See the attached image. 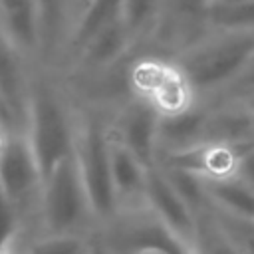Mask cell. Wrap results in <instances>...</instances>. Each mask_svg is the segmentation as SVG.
Segmentation results:
<instances>
[{"mask_svg":"<svg viewBox=\"0 0 254 254\" xmlns=\"http://www.w3.org/2000/svg\"><path fill=\"white\" fill-rule=\"evenodd\" d=\"M75 105V95L62 71L40 64L32 67L24 131L44 179L73 153Z\"/></svg>","mask_w":254,"mask_h":254,"instance_id":"cell-1","label":"cell"},{"mask_svg":"<svg viewBox=\"0 0 254 254\" xmlns=\"http://www.w3.org/2000/svg\"><path fill=\"white\" fill-rule=\"evenodd\" d=\"M196 101L206 103L222 95L254 60V32L210 30L175 58Z\"/></svg>","mask_w":254,"mask_h":254,"instance_id":"cell-2","label":"cell"},{"mask_svg":"<svg viewBox=\"0 0 254 254\" xmlns=\"http://www.w3.org/2000/svg\"><path fill=\"white\" fill-rule=\"evenodd\" d=\"M75 143L77 161L97 226L117 212V196L111 179V107L75 99Z\"/></svg>","mask_w":254,"mask_h":254,"instance_id":"cell-3","label":"cell"},{"mask_svg":"<svg viewBox=\"0 0 254 254\" xmlns=\"http://www.w3.org/2000/svg\"><path fill=\"white\" fill-rule=\"evenodd\" d=\"M93 238L99 254H196L147 204L119 208Z\"/></svg>","mask_w":254,"mask_h":254,"instance_id":"cell-4","label":"cell"},{"mask_svg":"<svg viewBox=\"0 0 254 254\" xmlns=\"http://www.w3.org/2000/svg\"><path fill=\"white\" fill-rule=\"evenodd\" d=\"M95 228L97 220L71 153L44 179L38 232L93 234Z\"/></svg>","mask_w":254,"mask_h":254,"instance_id":"cell-5","label":"cell"},{"mask_svg":"<svg viewBox=\"0 0 254 254\" xmlns=\"http://www.w3.org/2000/svg\"><path fill=\"white\" fill-rule=\"evenodd\" d=\"M44 177L24 129L8 127L0 139V190L22 218V234L40 230Z\"/></svg>","mask_w":254,"mask_h":254,"instance_id":"cell-6","label":"cell"},{"mask_svg":"<svg viewBox=\"0 0 254 254\" xmlns=\"http://www.w3.org/2000/svg\"><path fill=\"white\" fill-rule=\"evenodd\" d=\"M161 111L143 97L129 95L111 107V133L147 167L159 161Z\"/></svg>","mask_w":254,"mask_h":254,"instance_id":"cell-7","label":"cell"},{"mask_svg":"<svg viewBox=\"0 0 254 254\" xmlns=\"http://www.w3.org/2000/svg\"><path fill=\"white\" fill-rule=\"evenodd\" d=\"M210 6L212 0H165L149 52L175 58L179 52L198 42L210 32Z\"/></svg>","mask_w":254,"mask_h":254,"instance_id":"cell-8","label":"cell"},{"mask_svg":"<svg viewBox=\"0 0 254 254\" xmlns=\"http://www.w3.org/2000/svg\"><path fill=\"white\" fill-rule=\"evenodd\" d=\"M145 204L159 216V220L167 228H171L187 246L196 252L198 212L179 192L161 165H155L147 171Z\"/></svg>","mask_w":254,"mask_h":254,"instance_id":"cell-9","label":"cell"},{"mask_svg":"<svg viewBox=\"0 0 254 254\" xmlns=\"http://www.w3.org/2000/svg\"><path fill=\"white\" fill-rule=\"evenodd\" d=\"M32 64L0 28V99L14 127L24 129Z\"/></svg>","mask_w":254,"mask_h":254,"instance_id":"cell-10","label":"cell"},{"mask_svg":"<svg viewBox=\"0 0 254 254\" xmlns=\"http://www.w3.org/2000/svg\"><path fill=\"white\" fill-rule=\"evenodd\" d=\"M206 121L208 107L206 103L196 101L194 105L161 115L159 123V157L183 153L200 145H206Z\"/></svg>","mask_w":254,"mask_h":254,"instance_id":"cell-11","label":"cell"},{"mask_svg":"<svg viewBox=\"0 0 254 254\" xmlns=\"http://www.w3.org/2000/svg\"><path fill=\"white\" fill-rule=\"evenodd\" d=\"M0 28L32 64H40L38 0H0Z\"/></svg>","mask_w":254,"mask_h":254,"instance_id":"cell-12","label":"cell"},{"mask_svg":"<svg viewBox=\"0 0 254 254\" xmlns=\"http://www.w3.org/2000/svg\"><path fill=\"white\" fill-rule=\"evenodd\" d=\"M40 10V65L60 69L71 30L69 0H38Z\"/></svg>","mask_w":254,"mask_h":254,"instance_id":"cell-13","label":"cell"},{"mask_svg":"<svg viewBox=\"0 0 254 254\" xmlns=\"http://www.w3.org/2000/svg\"><path fill=\"white\" fill-rule=\"evenodd\" d=\"M113 135V133H111ZM147 167L115 137L111 143V179L117 196V210L145 204Z\"/></svg>","mask_w":254,"mask_h":254,"instance_id":"cell-14","label":"cell"},{"mask_svg":"<svg viewBox=\"0 0 254 254\" xmlns=\"http://www.w3.org/2000/svg\"><path fill=\"white\" fill-rule=\"evenodd\" d=\"M208 206L232 220L254 224V189L236 175L222 179H204Z\"/></svg>","mask_w":254,"mask_h":254,"instance_id":"cell-15","label":"cell"},{"mask_svg":"<svg viewBox=\"0 0 254 254\" xmlns=\"http://www.w3.org/2000/svg\"><path fill=\"white\" fill-rule=\"evenodd\" d=\"M121 2L123 0H89V4L79 12V16L75 18V22L71 26L67 46H65V54H64V60H62V65H60L58 71H62L65 62L87 40H91L97 32H101L109 24L121 20Z\"/></svg>","mask_w":254,"mask_h":254,"instance_id":"cell-16","label":"cell"},{"mask_svg":"<svg viewBox=\"0 0 254 254\" xmlns=\"http://www.w3.org/2000/svg\"><path fill=\"white\" fill-rule=\"evenodd\" d=\"M16 254H99L93 234H20L12 244Z\"/></svg>","mask_w":254,"mask_h":254,"instance_id":"cell-17","label":"cell"},{"mask_svg":"<svg viewBox=\"0 0 254 254\" xmlns=\"http://www.w3.org/2000/svg\"><path fill=\"white\" fill-rule=\"evenodd\" d=\"M165 0H123L121 2V22L129 30L137 50L149 48L161 14H163Z\"/></svg>","mask_w":254,"mask_h":254,"instance_id":"cell-18","label":"cell"},{"mask_svg":"<svg viewBox=\"0 0 254 254\" xmlns=\"http://www.w3.org/2000/svg\"><path fill=\"white\" fill-rule=\"evenodd\" d=\"M208 24L210 30L254 32V0L242 4H212Z\"/></svg>","mask_w":254,"mask_h":254,"instance_id":"cell-19","label":"cell"},{"mask_svg":"<svg viewBox=\"0 0 254 254\" xmlns=\"http://www.w3.org/2000/svg\"><path fill=\"white\" fill-rule=\"evenodd\" d=\"M22 230L24 226L16 206L0 190V246H12L22 234Z\"/></svg>","mask_w":254,"mask_h":254,"instance_id":"cell-20","label":"cell"},{"mask_svg":"<svg viewBox=\"0 0 254 254\" xmlns=\"http://www.w3.org/2000/svg\"><path fill=\"white\" fill-rule=\"evenodd\" d=\"M216 99H242V101L254 103V60L250 62V65L246 67V71L222 95H218ZM216 99H212V101H216Z\"/></svg>","mask_w":254,"mask_h":254,"instance_id":"cell-21","label":"cell"},{"mask_svg":"<svg viewBox=\"0 0 254 254\" xmlns=\"http://www.w3.org/2000/svg\"><path fill=\"white\" fill-rule=\"evenodd\" d=\"M234 175L254 189V143H250L248 147H244L238 153V163H236Z\"/></svg>","mask_w":254,"mask_h":254,"instance_id":"cell-22","label":"cell"},{"mask_svg":"<svg viewBox=\"0 0 254 254\" xmlns=\"http://www.w3.org/2000/svg\"><path fill=\"white\" fill-rule=\"evenodd\" d=\"M89 4V0H69V6H71V26H73V22H75V18L79 16V12L85 8ZM71 32V30H69ZM67 46V44H65Z\"/></svg>","mask_w":254,"mask_h":254,"instance_id":"cell-23","label":"cell"},{"mask_svg":"<svg viewBox=\"0 0 254 254\" xmlns=\"http://www.w3.org/2000/svg\"><path fill=\"white\" fill-rule=\"evenodd\" d=\"M0 125H12L8 113H6V109H4L2 105H0ZM12 127H14V125H12Z\"/></svg>","mask_w":254,"mask_h":254,"instance_id":"cell-24","label":"cell"},{"mask_svg":"<svg viewBox=\"0 0 254 254\" xmlns=\"http://www.w3.org/2000/svg\"><path fill=\"white\" fill-rule=\"evenodd\" d=\"M242 2H250V0H212V4H242Z\"/></svg>","mask_w":254,"mask_h":254,"instance_id":"cell-25","label":"cell"},{"mask_svg":"<svg viewBox=\"0 0 254 254\" xmlns=\"http://www.w3.org/2000/svg\"><path fill=\"white\" fill-rule=\"evenodd\" d=\"M0 254H16L12 246H0Z\"/></svg>","mask_w":254,"mask_h":254,"instance_id":"cell-26","label":"cell"},{"mask_svg":"<svg viewBox=\"0 0 254 254\" xmlns=\"http://www.w3.org/2000/svg\"><path fill=\"white\" fill-rule=\"evenodd\" d=\"M0 105H2V107H4V103H2V99H0ZM4 109H6V107H4ZM6 113H8V111H6ZM10 123H12V121H10Z\"/></svg>","mask_w":254,"mask_h":254,"instance_id":"cell-27","label":"cell"}]
</instances>
